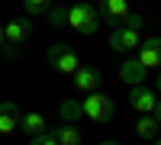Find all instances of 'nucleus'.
<instances>
[{"mask_svg": "<svg viewBox=\"0 0 161 145\" xmlns=\"http://www.w3.org/2000/svg\"><path fill=\"white\" fill-rule=\"evenodd\" d=\"M48 64H52V68H55V71H61V74H74L77 68H80V58L74 55V52L68 48V45H52L48 48Z\"/></svg>", "mask_w": 161, "mask_h": 145, "instance_id": "7ed1b4c3", "label": "nucleus"}, {"mask_svg": "<svg viewBox=\"0 0 161 145\" xmlns=\"http://www.w3.org/2000/svg\"><path fill=\"white\" fill-rule=\"evenodd\" d=\"M129 107H132V110H139V113L158 116V97H155V90H152V87H145V84L129 87Z\"/></svg>", "mask_w": 161, "mask_h": 145, "instance_id": "20e7f679", "label": "nucleus"}, {"mask_svg": "<svg viewBox=\"0 0 161 145\" xmlns=\"http://www.w3.org/2000/svg\"><path fill=\"white\" fill-rule=\"evenodd\" d=\"M136 136H139V139H158V116L142 113L139 123H136Z\"/></svg>", "mask_w": 161, "mask_h": 145, "instance_id": "2eb2a0df", "label": "nucleus"}, {"mask_svg": "<svg viewBox=\"0 0 161 145\" xmlns=\"http://www.w3.org/2000/svg\"><path fill=\"white\" fill-rule=\"evenodd\" d=\"M58 116H61L64 123L77 126L80 120H84V113H80V100H61V103H58Z\"/></svg>", "mask_w": 161, "mask_h": 145, "instance_id": "f8f14e48", "label": "nucleus"}, {"mask_svg": "<svg viewBox=\"0 0 161 145\" xmlns=\"http://www.w3.org/2000/svg\"><path fill=\"white\" fill-rule=\"evenodd\" d=\"M45 20H48V26L61 29V26H64V20H68V10H64V7H58V3H52V7L45 10Z\"/></svg>", "mask_w": 161, "mask_h": 145, "instance_id": "dca6fc26", "label": "nucleus"}, {"mask_svg": "<svg viewBox=\"0 0 161 145\" xmlns=\"http://www.w3.org/2000/svg\"><path fill=\"white\" fill-rule=\"evenodd\" d=\"M145 77H148V71H145L136 58H126L123 64H119V81H123V84L136 87V84H145Z\"/></svg>", "mask_w": 161, "mask_h": 145, "instance_id": "9b49d317", "label": "nucleus"}, {"mask_svg": "<svg viewBox=\"0 0 161 145\" xmlns=\"http://www.w3.org/2000/svg\"><path fill=\"white\" fill-rule=\"evenodd\" d=\"M142 45V36L139 32H132V29H123V26H113V32H110V48L113 52H136Z\"/></svg>", "mask_w": 161, "mask_h": 145, "instance_id": "0eeeda50", "label": "nucleus"}, {"mask_svg": "<svg viewBox=\"0 0 161 145\" xmlns=\"http://www.w3.org/2000/svg\"><path fill=\"white\" fill-rule=\"evenodd\" d=\"M32 29H36V26H32L29 16H13V20L3 26V39H7V42H13V45H23L26 39L32 36Z\"/></svg>", "mask_w": 161, "mask_h": 145, "instance_id": "423d86ee", "label": "nucleus"}, {"mask_svg": "<svg viewBox=\"0 0 161 145\" xmlns=\"http://www.w3.org/2000/svg\"><path fill=\"white\" fill-rule=\"evenodd\" d=\"M136 52H139V55H136V61L142 64L145 71H155L158 64H161V39H158V36L145 39V42H142Z\"/></svg>", "mask_w": 161, "mask_h": 145, "instance_id": "39448f33", "label": "nucleus"}, {"mask_svg": "<svg viewBox=\"0 0 161 145\" xmlns=\"http://www.w3.org/2000/svg\"><path fill=\"white\" fill-rule=\"evenodd\" d=\"M71 81H74V87H77V90L90 94V90H97V87H100L103 77H100V71L93 68V64H80V68L71 74Z\"/></svg>", "mask_w": 161, "mask_h": 145, "instance_id": "9d476101", "label": "nucleus"}, {"mask_svg": "<svg viewBox=\"0 0 161 145\" xmlns=\"http://www.w3.org/2000/svg\"><path fill=\"white\" fill-rule=\"evenodd\" d=\"M152 142H155V145H161V142H158V139H152Z\"/></svg>", "mask_w": 161, "mask_h": 145, "instance_id": "5701e85b", "label": "nucleus"}, {"mask_svg": "<svg viewBox=\"0 0 161 145\" xmlns=\"http://www.w3.org/2000/svg\"><path fill=\"white\" fill-rule=\"evenodd\" d=\"M29 145H58V142H55V136H52V129H42L39 136L29 139Z\"/></svg>", "mask_w": 161, "mask_h": 145, "instance_id": "6ab92c4d", "label": "nucleus"}, {"mask_svg": "<svg viewBox=\"0 0 161 145\" xmlns=\"http://www.w3.org/2000/svg\"><path fill=\"white\" fill-rule=\"evenodd\" d=\"M0 55H3V58H19L23 52H19V45H13V42H3V45H0Z\"/></svg>", "mask_w": 161, "mask_h": 145, "instance_id": "aec40b11", "label": "nucleus"}, {"mask_svg": "<svg viewBox=\"0 0 161 145\" xmlns=\"http://www.w3.org/2000/svg\"><path fill=\"white\" fill-rule=\"evenodd\" d=\"M19 129H23V132H29V136H39V132H42V129H45V116L42 113H23L19 116Z\"/></svg>", "mask_w": 161, "mask_h": 145, "instance_id": "4468645a", "label": "nucleus"}, {"mask_svg": "<svg viewBox=\"0 0 161 145\" xmlns=\"http://www.w3.org/2000/svg\"><path fill=\"white\" fill-rule=\"evenodd\" d=\"M52 136H55L58 145H80V129L71 126V123H64V126H58V129H52Z\"/></svg>", "mask_w": 161, "mask_h": 145, "instance_id": "ddd939ff", "label": "nucleus"}, {"mask_svg": "<svg viewBox=\"0 0 161 145\" xmlns=\"http://www.w3.org/2000/svg\"><path fill=\"white\" fill-rule=\"evenodd\" d=\"M23 7H26V16H45L52 0H23Z\"/></svg>", "mask_w": 161, "mask_h": 145, "instance_id": "a211bd4d", "label": "nucleus"}, {"mask_svg": "<svg viewBox=\"0 0 161 145\" xmlns=\"http://www.w3.org/2000/svg\"><path fill=\"white\" fill-rule=\"evenodd\" d=\"M64 23H68L77 36H93L100 29V16H97V10L90 7V0H77V3H71Z\"/></svg>", "mask_w": 161, "mask_h": 145, "instance_id": "f257e3e1", "label": "nucleus"}, {"mask_svg": "<svg viewBox=\"0 0 161 145\" xmlns=\"http://www.w3.org/2000/svg\"><path fill=\"white\" fill-rule=\"evenodd\" d=\"M119 26H123V29H132V32H139V29H145V26H148V20H145L142 13H126V16L119 20Z\"/></svg>", "mask_w": 161, "mask_h": 145, "instance_id": "f3484780", "label": "nucleus"}, {"mask_svg": "<svg viewBox=\"0 0 161 145\" xmlns=\"http://www.w3.org/2000/svg\"><path fill=\"white\" fill-rule=\"evenodd\" d=\"M80 113H84L87 120H93V123H113L116 120V103L106 94H100V90H90V94L80 100Z\"/></svg>", "mask_w": 161, "mask_h": 145, "instance_id": "f03ea898", "label": "nucleus"}, {"mask_svg": "<svg viewBox=\"0 0 161 145\" xmlns=\"http://www.w3.org/2000/svg\"><path fill=\"white\" fill-rule=\"evenodd\" d=\"M100 145H123V142H113V139H110V142H100Z\"/></svg>", "mask_w": 161, "mask_h": 145, "instance_id": "412c9836", "label": "nucleus"}, {"mask_svg": "<svg viewBox=\"0 0 161 145\" xmlns=\"http://www.w3.org/2000/svg\"><path fill=\"white\" fill-rule=\"evenodd\" d=\"M19 129V103L16 100H0V136H10Z\"/></svg>", "mask_w": 161, "mask_h": 145, "instance_id": "1a4fd4ad", "label": "nucleus"}, {"mask_svg": "<svg viewBox=\"0 0 161 145\" xmlns=\"http://www.w3.org/2000/svg\"><path fill=\"white\" fill-rule=\"evenodd\" d=\"M3 42H7V39H3V29H0V45H3Z\"/></svg>", "mask_w": 161, "mask_h": 145, "instance_id": "4be33fe9", "label": "nucleus"}, {"mask_svg": "<svg viewBox=\"0 0 161 145\" xmlns=\"http://www.w3.org/2000/svg\"><path fill=\"white\" fill-rule=\"evenodd\" d=\"M126 13H129V0H100L97 16H100V23H106V26H119V20H123Z\"/></svg>", "mask_w": 161, "mask_h": 145, "instance_id": "6e6552de", "label": "nucleus"}]
</instances>
